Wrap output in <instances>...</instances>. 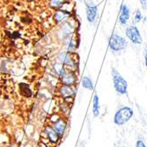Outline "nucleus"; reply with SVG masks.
I'll list each match as a JSON object with an SVG mask.
<instances>
[{"mask_svg":"<svg viewBox=\"0 0 147 147\" xmlns=\"http://www.w3.org/2000/svg\"><path fill=\"white\" fill-rule=\"evenodd\" d=\"M112 78L115 91L119 94H126L128 90V83L123 78V76L119 73V71L114 67L112 68Z\"/></svg>","mask_w":147,"mask_h":147,"instance_id":"f257e3e1","label":"nucleus"},{"mask_svg":"<svg viewBox=\"0 0 147 147\" xmlns=\"http://www.w3.org/2000/svg\"><path fill=\"white\" fill-rule=\"evenodd\" d=\"M133 116V110L129 107H123L120 109L114 116V123L118 126H122L128 123Z\"/></svg>","mask_w":147,"mask_h":147,"instance_id":"f03ea898","label":"nucleus"},{"mask_svg":"<svg viewBox=\"0 0 147 147\" xmlns=\"http://www.w3.org/2000/svg\"><path fill=\"white\" fill-rule=\"evenodd\" d=\"M109 48L111 50L115 52H119L125 49L128 46V42L126 41V39L123 37L120 36L117 34H113L109 39Z\"/></svg>","mask_w":147,"mask_h":147,"instance_id":"7ed1b4c3","label":"nucleus"},{"mask_svg":"<svg viewBox=\"0 0 147 147\" xmlns=\"http://www.w3.org/2000/svg\"><path fill=\"white\" fill-rule=\"evenodd\" d=\"M125 34L133 44H141L143 42L141 34L138 28L134 25H130L127 26L125 29Z\"/></svg>","mask_w":147,"mask_h":147,"instance_id":"20e7f679","label":"nucleus"},{"mask_svg":"<svg viewBox=\"0 0 147 147\" xmlns=\"http://www.w3.org/2000/svg\"><path fill=\"white\" fill-rule=\"evenodd\" d=\"M86 19L89 23H93L97 17L98 8L94 4H93L92 1H91V0L86 2Z\"/></svg>","mask_w":147,"mask_h":147,"instance_id":"39448f33","label":"nucleus"},{"mask_svg":"<svg viewBox=\"0 0 147 147\" xmlns=\"http://www.w3.org/2000/svg\"><path fill=\"white\" fill-rule=\"evenodd\" d=\"M44 131H45V134L47 136L48 140L52 144H57L61 138V137L57 134V131L53 129V127L51 125L46 126L44 129Z\"/></svg>","mask_w":147,"mask_h":147,"instance_id":"423d86ee","label":"nucleus"},{"mask_svg":"<svg viewBox=\"0 0 147 147\" xmlns=\"http://www.w3.org/2000/svg\"><path fill=\"white\" fill-rule=\"evenodd\" d=\"M130 17V11L129 8L128 7L127 5L123 4L121 6V9H120V14H119V22L121 25L124 26L127 24L129 19Z\"/></svg>","mask_w":147,"mask_h":147,"instance_id":"0eeeda50","label":"nucleus"},{"mask_svg":"<svg viewBox=\"0 0 147 147\" xmlns=\"http://www.w3.org/2000/svg\"><path fill=\"white\" fill-rule=\"evenodd\" d=\"M51 126L53 127V129L57 131V133L61 138L63 136L65 129H66V122H65L64 119L59 118L57 122H55L54 123H52Z\"/></svg>","mask_w":147,"mask_h":147,"instance_id":"6e6552de","label":"nucleus"},{"mask_svg":"<svg viewBox=\"0 0 147 147\" xmlns=\"http://www.w3.org/2000/svg\"><path fill=\"white\" fill-rule=\"evenodd\" d=\"M62 79V83L64 86H71L74 83H75V77L72 73L71 72H67L65 71V72L60 77Z\"/></svg>","mask_w":147,"mask_h":147,"instance_id":"1a4fd4ad","label":"nucleus"},{"mask_svg":"<svg viewBox=\"0 0 147 147\" xmlns=\"http://www.w3.org/2000/svg\"><path fill=\"white\" fill-rule=\"evenodd\" d=\"M100 100H99V96L97 94H95L93 96V100H92V115L93 117H98L100 115Z\"/></svg>","mask_w":147,"mask_h":147,"instance_id":"9d476101","label":"nucleus"},{"mask_svg":"<svg viewBox=\"0 0 147 147\" xmlns=\"http://www.w3.org/2000/svg\"><path fill=\"white\" fill-rule=\"evenodd\" d=\"M68 16H69L68 12H66L64 11H57L54 14V20L56 22L59 23V22H62L63 20H64Z\"/></svg>","mask_w":147,"mask_h":147,"instance_id":"9b49d317","label":"nucleus"},{"mask_svg":"<svg viewBox=\"0 0 147 147\" xmlns=\"http://www.w3.org/2000/svg\"><path fill=\"white\" fill-rule=\"evenodd\" d=\"M73 90L71 88V86H63L61 88H60V93L62 94L63 97L64 98H68V97H71L72 94H73Z\"/></svg>","mask_w":147,"mask_h":147,"instance_id":"f8f14e48","label":"nucleus"},{"mask_svg":"<svg viewBox=\"0 0 147 147\" xmlns=\"http://www.w3.org/2000/svg\"><path fill=\"white\" fill-rule=\"evenodd\" d=\"M82 86L85 89H87L89 91H92L93 89H94V86H93L92 80L88 77H84L83 78V79H82Z\"/></svg>","mask_w":147,"mask_h":147,"instance_id":"ddd939ff","label":"nucleus"},{"mask_svg":"<svg viewBox=\"0 0 147 147\" xmlns=\"http://www.w3.org/2000/svg\"><path fill=\"white\" fill-rule=\"evenodd\" d=\"M11 144L10 138L6 133H0V146L1 147H9Z\"/></svg>","mask_w":147,"mask_h":147,"instance_id":"4468645a","label":"nucleus"},{"mask_svg":"<svg viewBox=\"0 0 147 147\" xmlns=\"http://www.w3.org/2000/svg\"><path fill=\"white\" fill-rule=\"evenodd\" d=\"M65 0H49V5L52 8H61V6L64 4Z\"/></svg>","mask_w":147,"mask_h":147,"instance_id":"2eb2a0df","label":"nucleus"},{"mask_svg":"<svg viewBox=\"0 0 147 147\" xmlns=\"http://www.w3.org/2000/svg\"><path fill=\"white\" fill-rule=\"evenodd\" d=\"M143 20V14L140 10H137L136 11V13H135V16H134V20L136 23H138L140 22L141 20Z\"/></svg>","mask_w":147,"mask_h":147,"instance_id":"dca6fc26","label":"nucleus"},{"mask_svg":"<svg viewBox=\"0 0 147 147\" xmlns=\"http://www.w3.org/2000/svg\"><path fill=\"white\" fill-rule=\"evenodd\" d=\"M26 127H28V130L26 129L25 133H26V134L28 135V136H31V135L33 134V133L34 132V129H32V130H31V129H34V127H33V126H32V125H30V124L26 125Z\"/></svg>","mask_w":147,"mask_h":147,"instance_id":"f3484780","label":"nucleus"},{"mask_svg":"<svg viewBox=\"0 0 147 147\" xmlns=\"http://www.w3.org/2000/svg\"><path fill=\"white\" fill-rule=\"evenodd\" d=\"M136 147H146V145L142 140H138L136 143Z\"/></svg>","mask_w":147,"mask_h":147,"instance_id":"a211bd4d","label":"nucleus"},{"mask_svg":"<svg viewBox=\"0 0 147 147\" xmlns=\"http://www.w3.org/2000/svg\"><path fill=\"white\" fill-rule=\"evenodd\" d=\"M9 147H20V144L17 142H12V143H11Z\"/></svg>","mask_w":147,"mask_h":147,"instance_id":"6ab92c4d","label":"nucleus"},{"mask_svg":"<svg viewBox=\"0 0 147 147\" xmlns=\"http://www.w3.org/2000/svg\"><path fill=\"white\" fill-rule=\"evenodd\" d=\"M144 62H145V66H146V68H147V53L145 54V57H144Z\"/></svg>","mask_w":147,"mask_h":147,"instance_id":"aec40b11","label":"nucleus"},{"mask_svg":"<svg viewBox=\"0 0 147 147\" xmlns=\"http://www.w3.org/2000/svg\"><path fill=\"white\" fill-rule=\"evenodd\" d=\"M139 1H140L141 3H143V4H144V3H145V2L147 1V0H139Z\"/></svg>","mask_w":147,"mask_h":147,"instance_id":"412c9836","label":"nucleus"},{"mask_svg":"<svg viewBox=\"0 0 147 147\" xmlns=\"http://www.w3.org/2000/svg\"><path fill=\"white\" fill-rule=\"evenodd\" d=\"M78 1H82V0H78Z\"/></svg>","mask_w":147,"mask_h":147,"instance_id":"4be33fe9","label":"nucleus"},{"mask_svg":"<svg viewBox=\"0 0 147 147\" xmlns=\"http://www.w3.org/2000/svg\"><path fill=\"white\" fill-rule=\"evenodd\" d=\"M123 147H125V146H123Z\"/></svg>","mask_w":147,"mask_h":147,"instance_id":"5701e85b","label":"nucleus"},{"mask_svg":"<svg viewBox=\"0 0 147 147\" xmlns=\"http://www.w3.org/2000/svg\"><path fill=\"white\" fill-rule=\"evenodd\" d=\"M0 147H1V146H0Z\"/></svg>","mask_w":147,"mask_h":147,"instance_id":"b1692460","label":"nucleus"}]
</instances>
